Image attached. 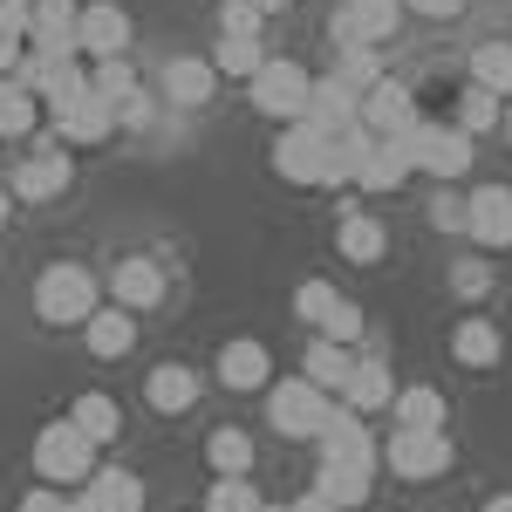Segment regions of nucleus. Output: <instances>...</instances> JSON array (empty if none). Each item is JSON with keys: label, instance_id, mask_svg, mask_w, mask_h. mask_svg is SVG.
<instances>
[{"label": "nucleus", "instance_id": "obj_48", "mask_svg": "<svg viewBox=\"0 0 512 512\" xmlns=\"http://www.w3.org/2000/svg\"><path fill=\"white\" fill-rule=\"evenodd\" d=\"M294 512H342V506H335L328 492H315V485H308V492H294Z\"/></svg>", "mask_w": 512, "mask_h": 512}, {"label": "nucleus", "instance_id": "obj_43", "mask_svg": "<svg viewBox=\"0 0 512 512\" xmlns=\"http://www.w3.org/2000/svg\"><path fill=\"white\" fill-rule=\"evenodd\" d=\"M28 28H35V0H0V35L28 41Z\"/></svg>", "mask_w": 512, "mask_h": 512}, {"label": "nucleus", "instance_id": "obj_52", "mask_svg": "<svg viewBox=\"0 0 512 512\" xmlns=\"http://www.w3.org/2000/svg\"><path fill=\"white\" fill-rule=\"evenodd\" d=\"M253 7H260V14H274V7H287V0H253Z\"/></svg>", "mask_w": 512, "mask_h": 512}, {"label": "nucleus", "instance_id": "obj_29", "mask_svg": "<svg viewBox=\"0 0 512 512\" xmlns=\"http://www.w3.org/2000/svg\"><path fill=\"white\" fill-rule=\"evenodd\" d=\"M89 492H96L103 512H144V478L123 472V465H103V472L89 478Z\"/></svg>", "mask_w": 512, "mask_h": 512}, {"label": "nucleus", "instance_id": "obj_18", "mask_svg": "<svg viewBox=\"0 0 512 512\" xmlns=\"http://www.w3.org/2000/svg\"><path fill=\"white\" fill-rule=\"evenodd\" d=\"M219 383H226V390H267V383H274L267 342H226V349H219Z\"/></svg>", "mask_w": 512, "mask_h": 512}, {"label": "nucleus", "instance_id": "obj_25", "mask_svg": "<svg viewBox=\"0 0 512 512\" xmlns=\"http://www.w3.org/2000/svg\"><path fill=\"white\" fill-rule=\"evenodd\" d=\"M390 410L403 431H444V390H431V383H403Z\"/></svg>", "mask_w": 512, "mask_h": 512}, {"label": "nucleus", "instance_id": "obj_16", "mask_svg": "<svg viewBox=\"0 0 512 512\" xmlns=\"http://www.w3.org/2000/svg\"><path fill=\"white\" fill-rule=\"evenodd\" d=\"M362 123H369L376 137H403V130L417 123V96H410L396 76H383L369 96H362Z\"/></svg>", "mask_w": 512, "mask_h": 512}, {"label": "nucleus", "instance_id": "obj_39", "mask_svg": "<svg viewBox=\"0 0 512 512\" xmlns=\"http://www.w3.org/2000/svg\"><path fill=\"white\" fill-rule=\"evenodd\" d=\"M315 335H328V342H349V349H355V342H362V308H355V301H335Z\"/></svg>", "mask_w": 512, "mask_h": 512}, {"label": "nucleus", "instance_id": "obj_35", "mask_svg": "<svg viewBox=\"0 0 512 512\" xmlns=\"http://www.w3.org/2000/svg\"><path fill=\"white\" fill-rule=\"evenodd\" d=\"M335 82H349L355 96H369V89L383 82V62H376V48H362V41H349V48L335 55Z\"/></svg>", "mask_w": 512, "mask_h": 512}, {"label": "nucleus", "instance_id": "obj_13", "mask_svg": "<svg viewBox=\"0 0 512 512\" xmlns=\"http://www.w3.org/2000/svg\"><path fill=\"white\" fill-rule=\"evenodd\" d=\"M465 233L478 246H512V185H478L465 198Z\"/></svg>", "mask_w": 512, "mask_h": 512}, {"label": "nucleus", "instance_id": "obj_22", "mask_svg": "<svg viewBox=\"0 0 512 512\" xmlns=\"http://www.w3.org/2000/svg\"><path fill=\"white\" fill-rule=\"evenodd\" d=\"M335 246H342V260L355 267H376L383 253H390V233H383V219H369V212H342V226H335Z\"/></svg>", "mask_w": 512, "mask_h": 512}, {"label": "nucleus", "instance_id": "obj_49", "mask_svg": "<svg viewBox=\"0 0 512 512\" xmlns=\"http://www.w3.org/2000/svg\"><path fill=\"white\" fill-rule=\"evenodd\" d=\"M69 512H103V506H96V492H89V485H76V499H69Z\"/></svg>", "mask_w": 512, "mask_h": 512}, {"label": "nucleus", "instance_id": "obj_7", "mask_svg": "<svg viewBox=\"0 0 512 512\" xmlns=\"http://www.w3.org/2000/svg\"><path fill=\"white\" fill-rule=\"evenodd\" d=\"M315 451H321V465H362V472H376V465H383V444L369 437L362 410H349V403H335V410H328Z\"/></svg>", "mask_w": 512, "mask_h": 512}, {"label": "nucleus", "instance_id": "obj_15", "mask_svg": "<svg viewBox=\"0 0 512 512\" xmlns=\"http://www.w3.org/2000/svg\"><path fill=\"white\" fill-rule=\"evenodd\" d=\"M198 390H205V383H198L192 362H158V369L144 376V403H151L158 417H185L198 403Z\"/></svg>", "mask_w": 512, "mask_h": 512}, {"label": "nucleus", "instance_id": "obj_42", "mask_svg": "<svg viewBox=\"0 0 512 512\" xmlns=\"http://www.w3.org/2000/svg\"><path fill=\"white\" fill-rule=\"evenodd\" d=\"M451 287H458L465 301H478V294L492 287V267H485V260H458V267H451Z\"/></svg>", "mask_w": 512, "mask_h": 512}, {"label": "nucleus", "instance_id": "obj_20", "mask_svg": "<svg viewBox=\"0 0 512 512\" xmlns=\"http://www.w3.org/2000/svg\"><path fill=\"white\" fill-rule=\"evenodd\" d=\"M342 403L349 410H390L396 403V376H390V362L383 355H355V376H349V390H342Z\"/></svg>", "mask_w": 512, "mask_h": 512}, {"label": "nucleus", "instance_id": "obj_27", "mask_svg": "<svg viewBox=\"0 0 512 512\" xmlns=\"http://www.w3.org/2000/svg\"><path fill=\"white\" fill-rule=\"evenodd\" d=\"M205 465L219 478H246L253 472V437L239 431V424H219V431L205 437Z\"/></svg>", "mask_w": 512, "mask_h": 512}, {"label": "nucleus", "instance_id": "obj_41", "mask_svg": "<svg viewBox=\"0 0 512 512\" xmlns=\"http://www.w3.org/2000/svg\"><path fill=\"white\" fill-rule=\"evenodd\" d=\"M431 226H437V233H465V198L451 192V185L431 198Z\"/></svg>", "mask_w": 512, "mask_h": 512}, {"label": "nucleus", "instance_id": "obj_12", "mask_svg": "<svg viewBox=\"0 0 512 512\" xmlns=\"http://www.w3.org/2000/svg\"><path fill=\"white\" fill-rule=\"evenodd\" d=\"M76 48L82 55H130V14H123L117 0H89L82 7V21H76Z\"/></svg>", "mask_w": 512, "mask_h": 512}, {"label": "nucleus", "instance_id": "obj_21", "mask_svg": "<svg viewBox=\"0 0 512 512\" xmlns=\"http://www.w3.org/2000/svg\"><path fill=\"white\" fill-rule=\"evenodd\" d=\"M82 342H89L96 362H117V355H130V342H137V315H130V308H96V315L82 321Z\"/></svg>", "mask_w": 512, "mask_h": 512}, {"label": "nucleus", "instance_id": "obj_4", "mask_svg": "<svg viewBox=\"0 0 512 512\" xmlns=\"http://www.w3.org/2000/svg\"><path fill=\"white\" fill-rule=\"evenodd\" d=\"M274 171L287 178V185H328V178H335V137H328L321 123H308V117L280 123Z\"/></svg>", "mask_w": 512, "mask_h": 512}, {"label": "nucleus", "instance_id": "obj_31", "mask_svg": "<svg viewBox=\"0 0 512 512\" xmlns=\"http://www.w3.org/2000/svg\"><path fill=\"white\" fill-rule=\"evenodd\" d=\"M35 123H41V96L21 89L14 76H0V137H28Z\"/></svg>", "mask_w": 512, "mask_h": 512}, {"label": "nucleus", "instance_id": "obj_46", "mask_svg": "<svg viewBox=\"0 0 512 512\" xmlns=\"http://www.w3.org/2000/svg\"><path fill=\"white\" fill-rule=\"evenodd\" d=\"M21 512H69V492H21Z\"/></svg>", "mask_w": 512, "mask_h": 512}, {"label": "nucleus", "instance_id": "obj_33", "mask_svg": "<svg viewBox=\"0 0 512 512\" xmlns=\"http://www.w3.org/2000/svg\"><path fill=\"white\" fill-rule=\"evenodd\" d=\"M472 82L492 96H512V41H478L472 48Z\"/></svg>", "mask_w": 512, "mask_h": 512}, {"label": "nucleus", "instance_id": "obj_53", "mask_svg": "<svg viewBox=\"0 0 512 512\" xmlns=\"http://www.w3.org/2000/svg\"><path fill=\"white\" fill-rule=\"evenodd\" d=\"M499 130H506V137H512V96H506V123H499Z\"/></svg>", "mask_w": 512, "mask_h": 512}, {"label": "nucleus", "instance_id": "obj_38", "mask_svg": "<svg viewBox=\"0 0 512 512\" xmlns=\"http://www.w3.org/2000/svg\"><path fill=\"white\" fill-rule=\"evenodd\" d=\"M335 301H342V294H335L328 280H301V287H294V321H308V328H321Z\"/></svg>", "mask_w": 512, "mask_h": 512}, {"label": "nucleus", "instance_id": "obj_30", "mask_svg": "<svg viewBox=\"0 0 512 512\" xmlns=\"http://www.w3.org/2000/svg\"><path fill=\"white\" fill-rule=\"evenodd\" d=\"M369 485H376V472H362V465H321L315 472V492H328L342 512L369 506Z\"/></svg>", "mask_w": 512, "mask_h": 512}, {"label": "nucleus", "instance_id": "obj_14", "mask_svg": "<svg viewBox=\"0 0 512 512\" xmlns=\"http://www.w3.org/2000/svg\"><path fill=\"white\" fill-rule=\"evenodd\" d=\"M110 301H117V308H130V315L158 308V301H164V267H158V260H144V253L117 260V274H110Z\"/></svg>", "mask_w": 512, "mask_h": 512}, {"label": "nucleus", "instance_id": "obj_5", "mask_svg": "<svg viewBox=\"0 0 512 512\" xmlns=\"http://www.w3.org/2000/svg\"><path fill=\"white\" fill-rule=\"evenodd\" d=\"M246 96H253V110L274 123H294L308 117V96H315V76L294 62V55H267V69L246 82Z\"/></svg>", "mask_w": 512, "mask_h": 512}, {"label": "nucleus", "instance_id": "obj_3", "mask_svg": "<svg viewBox=\"0 0 512 512\" xmlns=\"http://www.w3.org/2000/svg\"><path fill=\"white\" fill-rule=\"evenodd\" d=\"M35 478L41 485H89L96 478V437L76 431V417H55L35 431Z\"/></svg>", "mask_w": 512, "mask_h": 512}, {"label": "nucleus", "instance_id": "obj_23", "mask_svg": "<svg viewBox=\"0 0 512 512\" xmlns=\"http://www.w3.org/2000/svg\"><path fill=\"white\" fill-rule=\"evenodd\" d=\"M451 355H458L465 369H492V362L506 355V335H499V321H485V315L458 321V328H451Z\"/></svg>", "mask_w": 512, "mask_h": 512}, {"label": "nucleus", "instance_id": "obj_37", "mask_svg": "<svg viewBox=\"0 0 512 512\" xmlns=\"http://www.w3.org/2000/svg\"><path fill=\"white\" fill-rule=\"evenodd\" d=\"M267 499L246 485V478H212V492H205V512H260Z\"/></svg>", "mask_w": 512, "mask_h": 512}, {"label": "nucleus", "instance_id": "obj_24", "mask_svg": "<svg viewBox=\"0 0 512 512\" xmlns=\"http://www.w3.org/2000/svg\"><path fill=\"white\" fill-rule=\"evenodd\" d=\"M301 376H315V383H321L328 396H335V390H349V376H355L349 342H328V335H315V342H308V362H301Z\"/></svg>", "mask_w": 512, "mask_h": 512}, {"label": "nucleus", "instance_id": "obj_44", "mask_svg": "<svg viewBox=\"0 0 512 512\" xmlns=\"http://www.w3.org/2000/svg\"><path fill=\"white\" fill-rule=\"evenodd\" d=\"M117 117H123V130H151V96L137 89L130 103H117Z\"/></svg>", "mask_w": 512, "mask_h": 512}, {"label": "nucleus", "instance_id": "obj_8", "mask_svg": "<svg viewBox=\"0 0 512 512\" xmlns=\"http://www.w3.org/2000/svg\"><path fill=\"white\" fill-rule=\"evenodd\" d=\"M451 458H458V451H451L444 431H403V424H396V437L383 444V465H390L396 478H444Z\"/></svg>", "mask_w": 512, "mask_h": 512}, {"label": "nucleus", "instance_id": "obj_32", "mask_svg": "<svg viewBox=\"0 0 512 512\" xmlns=\"http://www.w3.org/2000/svg\"><path fill=\"white\" fill-rule=\"evenodd\" d=\"M69 417H76V431H82V437H96V444H110V437L123 431V410H117V403H110L103 390L76 396V403H69Z\"/></svg>", "mask_w": 512, "mask_h": 512}, {"label": "nucleus", "instance_id": "obj_36", "mask_svg": "<svg viewBox=\"0 0 512 512\" xmlns=\"http://www.w3.org/2000/svg\"><path fill=\"white\" fill-rule=\"evenodd\" d=\"M89 89H96V96H110V103H130L144 82H137V69H130V55H103V62H96V76H89Z\"/></svg>", "mask_w": 512, "mask_h": 512}, {"label": "nucleus", "instance_id": "obj_6", "mask_svg": "<svg viewBox=\"0 0 512 512\" xmlns=\"http://www.w3.org/2000/svg\"><path fill=\"white\" fill-rule=\"evenodd\" d=\"M328 410H335V396L321 390L315 376H294V383H274V390H267V424H274L280 437H308V444H315L321 424H328Z\"/></svg>", "mask_w": 512, "mask_h": 512}, {"label": "nucleus", "instance_id": "obj_28", "mask_svg": "<svg viewBox=\"0 0 512 512\" xmlns=\"http://www.w3.org/2000/svg\"><path fill=\"white\" fill-rule=\"evenodd\" d=\"M212 69H219V76H233V82H253L260 69H267V48H260V35H219Z\"/></svg>", "mask_w": 512, "mask_h": 512}, {"label": "nucleus", "instance_id": "obj_45", "mask_svg": "<svg viewBox=\"0 0 512 512\" xmlns=\"http://www.w3.org/2000/svg\"><path fill=\"white\" fill-rule=\"evenodd\" d=\"M410 14H424V21H451V14H465V0H403Z\"/></svg>", "mask_w": 512, "mask_h": 512}, {"label": "nucleus", "instance_id": "obj_2", "mask_svg": "<svg viewBox=\"0 0 512 512\" xmlns=\"http://www.w3.org/2000/svg\"><path fill=\"white\" fill-rule=\"evenodd\" d=\"M96 308H103V287H96L89 267H76V260L41 267V280H35V315L41 321H55V328H82Z\"/></svg>", "mask_w": 512, "mask_h": 512}, {"label": "nucleus", "instance_id": "obj_26", "mask_svg": "<svg viewBox=\"0 0 512 512\" xmlns=\"http://www.w3.org/2000/svg\"><path fill=\"white\" fill-rule=\"evenodd\" d=\"M403 178H410V158H403V144H390V137H376V151L362 158V171H355V185L383 198V192H396Z\"/></svg>", "mask_w": 512, "mask_h": 512}, {"label": "nucleus", "instance_id": "obj_54", "mask_svg": "<svg viewBox=\"0 0 512 512\" xmlns=\"http://www.w3.org/2000/svg\"><path fill=\"white\" fill-rule=\"evenodd\" d=\"M260 512H294V506H260Z\"/></svg>", "mask_w": 512, "mask_h": 512}, {"label": "nucleus", "instance_id": "obj_40", "mask_svg": "<svg viewBox=\"0 0 512 512\" xmlns=\"http://www.w3.org/2000/svg\"><path fill=\"white\" fill-rule=\"evenodd\" d=\"M260 21H267V14H260L253 0H226V7H219V35H260Z\"/></svg>", "mask_w": 512, "mask_h": 512}, {"label": "nucleus", "instance_id": "obj_11", "mask_svg": "<svg viewBox=\"0 0 512 512\" xmlns=\"http://www.w3.org/2000/svg\"><path fill=\"white\" fill-rule=\"evenodd\" d=\"M117 130H123L117 103H110V96H96V89H82L69 110H55V137H62V144H76V151H89V144H110Z\"/></svg>", "mask_w": 512, "mask_h": 512}, {"label": "nucleus", "instance_id": "obj_47", "mask_svg": "<svg viewBox=\"0 0 512 512\" xmlns=\"http://www.w3.org/2000/svg\"><path fill=\"white\" fill-rule=\"evenodd\" d=\"M21 55H28V41H21V35H0V76H14V69H21Z\"/></svg>", "mask_w": 512, "mask_h": 512}, {"label": "nucleus", "instance_id": "obj_17", "mask_svg": "<svg viewBox=\"0 0 512 512\" xmlns=\"http://www.w3.org/2000/svg\"><path fill=\"white\" fill-rule=\"evenodd\" d=\"M212 89H219L212 55H178V62L164 69V96H171L178 110H205V103H212Z\"/></svg>", "mask_w": 512, "mask_h": 512}, {"label": "nucleus", "instance_id": "obj_1", "mask_svg": "<svg viewBox=\"0 0 512 512\" xmlns=\"http://www.w3.org/2000/svg\"><path fill=\"white\" fill-rule=\"evenodd\" d=\"M390 144H403L410 171H431V178H444V185H458V178L472 171V130H458V123L417 117L403 137H390Z\"/></svg>", "mask_w": 512, "mask_h": 512}, {"label": "nucleus", "instance_id": "obj_50", "mask_svg": "<svg viewBox=\"0 0 512 512\" xmlns=\"http://www.w3.org/2000/svg\"><path fill=\"white\" fill-rule=\"evenodd\" d=\"M478 512H512V492H499V499H485Z\"/></svg>", "mask_w": 512, "mask_h": 512}, {"label": "nucleus", "instance_id": "obj_51", "mask_svg": "<svg viewBox=\"0 0 512 512\" xmlns=\"http://www.w3.org/2000/svg\"><path fill=\"white\" fill-rule=\"evenodd\" d=\"M7 212H14V192H7V185H0V226H7Z\"/></svg>", "mask_w": 512, "mask_h": 512}, {"label": "nucleus", "instance_id": "obj_9", "mask_svg": "<svg viewBox=\"0 0 512 512\" xmlns=\"http://www.w3.org/2000/svg\"><path fill=\"white\" fill-rule=\"evenodd\" d=\"M396 21H403V0H335L328 35H335V48H349V41L376 48V41L396 35Z\"/></svg>", "mask_w": 512, "mask_h": 512}, {"label": "nucleus", "instance_id": "obj_10", "mask_svg": "<svg viewBox=\"0 0 512 512\" xmlns=\"http://www.w3.org/2000/svg\"><path fill=\"white\" fill-rule=\"evenodd\" d=\"M69 178H76L69 144H41L28 164H14V171H7V192H14V205H41V198H62V192H69Z\"/></svg>", "mask_w": 512, "mask_h": 512}, {"label": "nucleus", "instance_id": "obj_19", "mask_svg": "<svg viewBox=\"0 0 512 512\" xmlns=\"http://www.w3.org/2000/svg\"><path fill=\"white\" fill-rule=\"evenodd\" d=\"M308 123H321L328 137H342V130H355V123H362V96H355L349 82L321 76L315 96H308Z\"/></svg>", "mask_w": 512, "mask_h": 512}, {"label": "nucleus", "instance_id": "obj_34", "mask_svg": "<svg viewBox=\"0 0 512 512\" xmlns=\"http://www.w3.org/2000/svg\"><path fill=\"white\" fill-rule=\"evenodd\" d=\"M506 123V96H492V89H465L458 96V130H472V137H485V130H499Z\"/></svg>", "mask_w": 512, "mask_h": 512}]
</instances>
